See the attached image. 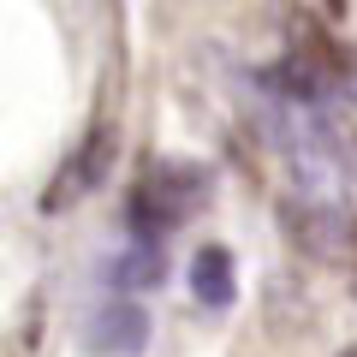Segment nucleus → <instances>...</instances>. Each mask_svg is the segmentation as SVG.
I'll return each mask as SVG.
<instances>
[{
    "mask_svg": "<svg viewBox=\"0 0 357 357\" xmlns=\"http://www.w3.org/2000/svg\"><path fill=\"white\" fill-rule=\"evenodd\" d=\"M203 203H208V167H197V161H155L131 191V215L149 232H173Z\"/></svg>",
    "mask_w": 357,
    "mask_h": 357,
    "instance_id": "nucleus-1",
    "label": "nucleus"
},
{
    "mask_svg": "<svg viewBox=\"0 0 357 357\" xmlns=\"http://www.w3.org/2000/svg\"><path fill=\"white\" fill-rule=\"evenodd\" d=\"M107 167H114V126H96L84 143H77L72 155L60 161V173L48 178V191H42V208L48 215H60V208H72L77 197H89L96 185L107 178Z\"/></svg>",
    "mask_w": 357,
    "mask_h": 357,
    "instance_id": "nucleus-2",
    "label": "nucleus"
},
{
    "mask_svg": "<svg viewBox=\"0 0 357 357\" xmlns=\"http://www.w3.org/2000/svg\"><path fill=\"white\" fill-rule=\"evenodd\" d=\"M84 345L102 351V357H131V351L149 345V316H143L137 304H107V310H96V321L84 328Z\"/></svg>",
    "mask_w": 357,
    "mask_h": 357,
    "instance_id": "nucleus-3",
    "label": "nucleus"
},
{
    "mask_svg": "<svg viewBox=\"0 0 357 357\" xmlns=\"http://www.w3.org/2000/svg\"><path fill=\"white\" fill-rule=\"evenodd\" d=\"M191 292L203 298V304H215V310L232 304V262H227V250L208 244V250L191 262Z\"/></svg>",
    "mask_w": 357,
    "mask_h": 357,
    "instance_id": "nucleus-4",
    "label": "nucleus"
},
{
    "mask_svg": "<svg viewBox=\"0 0 357 357\" xmlns=\"http://www.w3.org/2000/svg\"><path fill=\"white\" fill-rule=\"evenodd\" d=\"M161 280V256H155V244H143V250H131L126 262H119V286H155Z\"/></svg>",
    "mask_w": 357,
    "mask_h": 357,
    "instance_id": "nucleus-5",
    "label": "nucleus"
},
{
    "mask_svg": "<svg viewBox=\"0 0 357 357\" xmlns=\"http://www.w3.org/2000/svg\"><path fill=\"white\" fill-rule=\"evenodd\" d=\"M321 6V18H345V6H351V0H316Z\"/></svg>",
    "mask_w": 357,
    "mask_h": 357,
    "instance_id": "nucleus-6",
    "label": "nucleus"
}]
</instances>
